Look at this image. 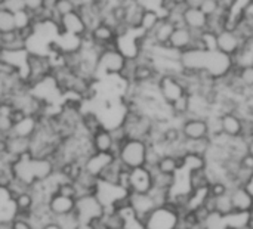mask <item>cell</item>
<instances>
[{
	"mask_svg": "<svg viewBox=\"0 0 253 229\" xmlns=\"http://www.w3.org/2000/svg\"><path fill=\"white\" fill-rule=\"evenodd\" d=\"M179 73H160L157 77L156 81L157 93L166 105H170L178 98L188 93L187 86Z\"/></svg>",
	"mask_w": 253,
	"mask_h": 229,
	"instance_id": "cell-4",
	"label": "cell"
},
{
	"mask_svg": "<svg viewBox=\"0 0 253 229\" xmlns=\"http://www.w3.org/2000/svg\"><path fill=\"white\" fill-rule=\"evenodd\" d=\"M74 10H77V4L74 3V0H56L55 7L52 10V21L58 24L61 16Z\"/></svg>",
	"mask_w": 253,
	"mask_h": 229,
	"instance_id": "cell-30",
	"label": "cell"
},
{
	"mask_svg": "<svg viewBox=\"0 0 253 229\" xmlns=\"http://www.w3.org/2000/svg\"><path fill=\"white\" fill-rule=\"evenodd\" d=\"M179 129H181L184 139H187V141H197V139L211 138L209 123H208L206 117L188 115L184 120H181Z\"/></svg>",
	"mask_w": 253,
	"mask_h": 229,
	"instance_id": "cell-8",
	"label": "cell"
},
{
	"mask_svg": "<svg viewBox=\"0 0 253 229\" xmlns=\"http://www.w3.org/2000/svg\"><path fill=\"white\" fill-rule=\"evenodd\" d=\"M77 229H98L95 224H80Z\"/></svg>",
	"mask_w": 253,
	"mask_h": 229,
	"instance_id": "cell-39",
	"label": "cell"
},
{
	"mask_svg": "<svg viewBox=\"0 0 253 229\" xmlns=\"http://www.w3.org/2000/svg\"><path fill=\"white\" fill-rule=\"evenodd\" d=\"M159 172H163V173H169V175H178L179 170H182V157L181 155H176V154H170V153H166L162 155L157 167H156Z\"/></svg>",
	"mask_w": 253,
	"mask_h": 229,
	"instance_id": "cell-23",
	"label": "cell"
},
{
	"mask_svg": "<svg viewBox=\"0 0 253 229\" xmlns=\"http://www.w3.org/2000/svg\"><path fill=\"white\" fill-rule=\"evenodd\" d=\"M176 185V175H169L159 172L157 169L153 170V188L163 190V191H172Z\"/></svg>",
	"mask_w": 253,
	"mask_h": 229,
	"instance_id": "cell-27",
	"label": "cell"
},
{
	"mask_svg": "<svg viewBox=\"0 0 253 229\" xmlns=\"http://www.w3.org/2000/svg\"><path fill=\"white\" fill-rule=\"evenodd\" d=\"M240 166H242V169L249 170V172H252L253 173V157L249 153L245 154V155L240 158Z\"/></svg>",
	"mask_w": 253,
	"mask_h": 229,
	"instance_id": "cell-37",
	"label": "cell"
},
{
	"mask_svg": "<svg viewBox=\"0 0 253 229\" xmlns=\"http://www.w3.org/2000/svg\"><path fill=\"white\" fill-rule=\"evenodd\" d=\"M127 64L129 58L117 46L99 49L96 56V78L99 80V77H120Z\"/></svg>",
	"mask_w": 253,
	"mask_h": 229,
	"instance_id": "cell-2",
	"label": "cell"
},
{
	"mask_svg": "<svg viewBox=\"0 0 253 229\" xmlns=\"http://www.w3.org/2000/svg\"><path fill=\"white\" fill-rule=\"evenodd\" d=\"M15 22H16V30H21V28H25L33 22V16L28 10H24V12H19V13H15Z\"/></svg>",
	"mask_w": 253,
	"mask_h": 229,
	"instance_id": "cell-34",
	"label": "cell"
},
{
	"mask_svg": "<svg viewBox=\"0 0 253 229\" xmlns=\"http://www.w3.org/2000/svg\"><path fill=\"white\" fill-rule=\"evenodd\" d=\"M129 192H150L153 190V170L139 167L129 170Z\"/></svg>",
	"mask_w": 253,
	"mask_h": 229,
	"instance_id": "cell-16",
	"label": "cell"
},
{
	"mask_svg": "<svg viewBox=\"0 0 253 229\" xmlns=\"http://www.w3.org/2000/svg\"><path fill=\"white\" fill-rule=\"evenodd\" d=\"M87 37L90 38V41L98 49H104V47H108V46H116L119 34H117V30L113 25L101 21L99 24H96L93 28L89 30Z\"/></svg>",
	"mask_w": 253,
	"mask_h": 229,
	"instance_id": "cell-9",
	"label": "cell"
},
{
	"mask_svg": "<svg viewBox=\"0 0 253 229\" xmlns=\"http://www.w3.org/2000/svg\"><path fill=\"white\" fill-rule=\"evenodd\" d=\"M184 15V25L193 30L196 34H202L209 27V16L202 12L200 7H190L185 6L182 10Z\"/></svg>",
	"mask_w": 253,
	"mask_h": 229,
	"instance_id": "cell-17",
	"label": "cell"
},
{
	"mask_svg": "<svg viewBox=\"0 0 253 229\" xmlns=\"http://www.w3.org/2000/svg\"><path fill=\"white\" fill-rule=\"evenodd\" d=\"M162 18H163V16L160 15L159 10H154V9H144L138 31H141L142 34L150 36V34L153 33V30L157 27V24L160 22Z\"/></svg>",
	"mask_w": 253,
	"mask_h": 229,
	"instance_id": "cell-24",
	"label": "cell"
},
{
	"mask_svg": "<svg viewBox=\"0 0 253 229\" xmlns=\"http://www.w3.org/2000/svg\"><path fill=\"white\" fill-rule=\"evenodd\" d=\"M105 213V206L95 192H86L76 198L74 215L80 224H95Z\"/></svg>",
	"mask_w": 253,
	"mask_h": 229,
	"instance_id": "cell-5",
	"label": "cell"
},
{
	"mask_svg": "<svg viewBox=\"0 0 253 229\" xmlns=\"http://www.w3.org/2000/svg\"><path fill=\"white\" fill-rule=\"evenodd\" d=\"M248 153H249V154L253 157V138L248 141Z\"/></svg>",
	"mask_w": 253,
	"mask_h": 229,
	"instance_id": "cell-41",
	"label": "cell"
},
{
	"mask_svg": "<svg viewBox=\"0 0 253 229\" xmlns=\"http://www.w3.org/2000/svg\"><path fill=\"white\" fill-rule=\"evenodd\" d=\"M147 150H148L147 141L138 138H126L122 144H119L116 150V157L125 169L133 170V169L145 167Z\"/></svg>",
	"mask_w": 253,
	"mask_h": 229,
	"instance_id": "cell-3",
	"label": "cell"
},
{
	"mask_svg": "<svg viewBox=\"0 0 253 229\" xmlns=\"http://www.w3.org/2000/svg\"><path fill=\"white\" fill-rule=\"evenodd\" d=\"M179 222V216L176 209L169 201L166 206L157 207L145 221L147 229H176Z\"/></svg>",
	"mask_w": 253,
	"mask_h": 229,
	"instance_id": "cell-6",
	"label": "cell"
},
{
	"mask_svg": "<svg viewBox=\"0 0 253 229\" xmlns=\"http://www.w3.org/2000/svg\"><path fill=\"white\" fill-rule=\"evenodd\" d=\"M248 41L236 31L230 28H222L216 33V50L233 56L234 59L237 55L245 49Z\"/></svg>",
	"mask_w": 253,
	"mask_h": 229,
	"instance_id": "cell-7",
	"label": "cell"
},
{
	"mask_svg": "<svg viewBox=\"0 0 253 229\" xmlns=\"http://www.w3.org/2000/svg\"><path fill=\"white\" fill-rule=\"evenodd\" d=\"M16 30L15 13L7 10L6 7H0V33Z\"/></svg>",
	"mask_w": 253,
	"mask_h": 229,
	"instance_id": "cell-31",
	"label": "cell"
},
{
	"mask_svg": "<svg viewBox=\"0 0 253 229\" xmlns=\"http://www.w3.org/2000/svg\"><path fill=\"white\" fill-rule=\"evenodd\" d=\"M114 229H127L126 227H122V228H114Z\"/></svg>",
	"mask_w": 253,
	"mask_h": 229,
	"instance_id": "cell-43",
	"label": "cell"
},
{
	"mask_svg": "<svg viewBox=\"0 0 253 229\" xmlns=\"http://www.w3.org/2000/svg\"><path fill=\"white\" fill-rule=\"evenodd\" d=\"M190 111H191V95L190 93L178 98L175 102H172L169 105V113L173 118L184 120L185 117H188Z\"/></svg>",
	"mask_w": 253,
	"mask_h": 229,
	"instance_id": "cell-25",
	"label": "cell"
},
{
	"mask_svg": "<svg viewBox=\"0 0 253 229\" xmlns=\"http://www.w3.org/2000/svg\"><path fill=\"white\" fill-rule=\"evenodd\" d=\"M173 31H175V24L170 22L168 18H162L157 27L150 34L153 46H168Z\"/></svg>",
	"mask_w": 253,
	"mask_h": 229,
	"instance_id": "cell-20",
	"label": "cell"
},
{
	"mask_svg": "<svg viewBox=\"0 0 253 229\" xmlns=\"http://www.w3.org/2000/svg\"><path fill=\"white\" fill-rule=\"evenodd\" d=\"M234 77L237 83L246 89L248 92H253V64L249 65H236L234 68Z\"/></svg>",
	"mask_w": 253,
	"mask_h": 229,
	"instance_id": "cell-26",
	"label": "cell"
},
{
	"mask_svg": "<svg viewBox=\"0 0 253 229\" xmlns=\"http://www.w3.org/2000/svg\"><path fill=\"white\" fill-rule=\"evenodd\" d=\"M234 212L249 213L253 210V192L246 185H236L230 190Z\"/></svg>",
	"mask_w": 253,
	"mask_h": 229,
	"instance_id": "cell-18",
	"label": "cell"
},
{
	"mask_svg": "<svg viewBox=\"0 0 253 229\" xmlns=\"http://www.w3.org/2000/svg\"><path fill=\"white\" fill-rule=\"evenodd\" d=\"M117 157H116V154L114 153H90L86 158H84V161H83V169L89 173V175H92V176H95L96 179H99V176L102 175V172L116 160Z\"/></svg>",
	"mask_w": 253,
	"mask_h": 229,
	"instance_id": "cell-13",
	"label": "cell"
},
{
	"mask_svg": "<svg viewBox=\"0 0 253 229\" xmlns=\"http://www.w3.org/2000/svg\"><path fill=\"white\" fill-rule=\"evenodd\" d=\"M206 167H208V158L205 155L191 154V153H185L182 155V169L191 172V170H203Z\"/></svg>",
	"mask_w": 253,
	"mask_h": 229,
	"instance_id": "cell-29",
	"label": "cell"
},
{
	"mask_svg": "<svg viewBox=\"0 0 253 229\" xmlns=\"http://www.w3.org/2000/svg\"><path fill=\"white\" fill-rule=\"evenodd\" d=\"M90 145L95 153H114L116 154V150H117L116 138L111 129L105 126L90 133Z\"/></svg>",
	"mask_w": 253,
	"mask_h": 229,
	"instance_id": "cell-15",
	"label": "cell"
},
{
	"mask_svg": "<svg viewBox=\"0 0 253 229\" xmlns=\"http://www.w3.org/2000/svg\"><path fill=\"white\" fill-rule=\"evenodd\" d=\"M13 201H15V207H16V215H24V216H28L30 213H33V210L39 204L31 190L21 192L19 195H16L13 198Z\"/></svg>",
	"mask_w": 253,
	"mask_h": 229,
	"instance_id": "cell-22",
	"label": "cell"
},
{
	"mask_svg": "<svg viewBox=\"0 0 253 229\" xmlns=\"http://www.w3.org/2000/svg\"><path fill=\"white\" fill-rule=\"evenodd\" d=\"M7 229H36L33 222L30 221L28 216L24 215H16L9 224H7Z\"/></svg>",
	"mask_w": 253,
	"mask_h": 229,
	"instance_id": "cell-32",
	"label": "cell"
},
{
	"mask_svg": "<svg viewBox=\"0 0 253 229\" xmlns=\"http://www.w3.org/2000/svg\"><path fill=\"white\" fill-rule=\"evenodd\" d=\"M39 229H62V227H61V224L56 219H50L46 224H43Z\"/></svg>",
	"mask_w": 253,
	"mask_h": 229,
	"instance_id": "cell-38",
	"label": "cell"
},
{
	"mask_svg": "<svg viewBox=\"0 0 253 229\" xmlns=\"http://www.w3.org/2000/svg\"><path fill=\"white\" fill-rule=\"evenodd\" d=\"M55 172L56 163L53 158H42L27 154L12 161L13 178L24 182L28 187H34L36 184L46 181Z\"/></svg>",
	"mask_w": 253,
	"mask_h": 229,
	"instance_id": "cell-1",
	"label": "cell"
},
{
	"mask_svg": "<svg viewBox=\"0 0 253 229\" xmlns=\"http://www.w3.org/2000/svg\"><path fill=\"white\" fill-rule=\"evenodd\" d=\"M3 7H6L12 13H19V12L27 10V3L25 0H6Z\"/></svg>",
	"mask_w": 253,
	"mask_h": 229,
	"instance_id": "cell-35",
	"label": "cell"
},
{
	"mask_svg": "<svg viewBox=\"0 0 253 229\" xmlns=\"http://www.w3.org/2000/svg\"><path fill=\"white\" fill-rule=\"evenodd\" d=\"M221 129L228 138H245L246 118L240 113H224L221 114Z\"/></svg>",
	"mask_w": 253,
	"mask_h": 229,
	"instance_id": "cell-14",
	"label": "cell"
},
{
	"mask_svg": "<svg viewBox=\"0 0 253 229\" xmlns=\"http://www.w3.org/2000/svg\"><path fill=\"white\" fill-rule=\"evenodd\" d=\"M58 28H59V33H65V34H71L77 37H86L89 34V28L79 10H74L61 16L58 22Z\"/></svg>",
	"mask_w": 253,
	"mask_h": 229,
	"instance_id": "cell-11",
	"label": "cell"
},
{
	"mask_svg": "<svg viewBox=\"0 0 253 229\" xmlns=\"http://www.w3.org/2000/svg\"><path fill=\"white\" fill-rule=\"evenodd\" d=\"M216 1H219V3H221V6H222L224 9H228V7L233 4V1H234V0H216Z\"/></svg>",
	"mask_w": 253,
	"mask_h": 229,
	"instance_id": "cell-40",
	"label": "cell"
},
{
	"mask_svg": "<svg viewBox=\"0 0 253 229\" xmlns=\"http://www.w3.org/2000/svg\"><path fill=\"white\" fill-rule=\"evenodd\" d=\"M4 1H6V0H0V7H3V6H4Z\"/></svg>",
	"mask_w": 253,
	"mask_h": 229,
	"instance_id": "cell-42",
	"label": "cell"
},
{
	"mask_svg": "<svg viewBox=\"0 0 253 229\" xmlns=\"http://www.w3.org/2000/svg\"><path fill=\"white\" fill-rule=\"evenodd\" d=\"M213 213H218V215H221L224 218H227L231 213H234V207H233L230 191L222 194V195L213 197Z\"/></svg>",
	"mask_w": 253,
	"mask_h": 229,
	"instance_id": "cell-28",
	"label": "cell"
},
{
	"mask_svg": "<svg viewBox=\"0 0 253 229\" xmlns=\"http://www.w3.org/2000/svg\"><path fill=\"white\" fill-rule=\"evenodd\" d=\"M25 3H27V10L30 13H36L43 9V0H25Z\"/></svg>",
	"mask_w": 253,
	"mask_h": 229,
	"instance_id": "cell-36",
	"label": "cell"
},
{
	"mask_svg": "<svg viewBox=\"0 0 253 229\" xmlns=\"http://www.w3.org/2000/svg\"><path fill=\"white\" fill-rule=\"evenodd\" d=\"M196 36L197 34L193 30H190L188 27H185V25L175 27V31H173V34H172V37L169 40V46L173 50L182 53V52H185V50L193 47Z\"/></svg>",
	"mask_w": 253,
	"mask_h": 229,
	"instance_id": "cell-19",
	"label": "cell"
},
{
	"mask_svg": "<svg viewBox=\"0 0 253 229\" xmlns=\"http://www.w3.org/2000/svg\"><path fill=\"white\" fill-rule=\"evenodd\" d=\"M199 7H200L202 12H203L205 15H208V16H213V15L219 13L221 10H224V7L221 6V3L216 1V0H203V1L200 3Z\"/></svg>",
	"mask_w": 253,
	"mask_h": 229,
	"instance_id": "cell-33",
	"label": "cell"
},
{
	"mask_svg": "<svg viewBox=\"0 0 253 229\" xmlns=\"http://www.w3.org/2000/svg\"><path fill=\"white\" fill-rule=\"evenodd\" d=\"M39 124H40V117L39 115H30L28 114L21 121H18V123L13 124L10 135L21 136V138H30L31 139L33 135L37 132Z\"/></svg>",
	"mask_w": 253,
	"mask_h": 229,
	"instance_id": "cell-21",
	"label": "cell"
},
{
	"mask_svg": "<svg viewBox=\"0 0 253 229\" xmlns=\"http://www.w3.org/2000/svg\"><path fill=\"white\" fill-rule=\"evenodd\" d=\"M127 201L130 210L141 221H145L157 209V204L150 192H129Z\"/></svg>",
	"mask_w": 253,
	"mask_h": 229,
	"instance_id": "cell-10",
	"label": "cell"
},
{
	"mask_svg": "<svg viewBox=\"0 0 253 229\" xmlns=\"http://www.w3.org/2000/svg\"><path fill=\"white\" fill-rule=\"evenodd\" d=\"M46 209L53 219L73 215L76 210V198L62 195L59 192H53L46 201Z\"/></svg>",
	"mask_w": 253,
	"mask_h": 229,
	"instance_id": "cell-12",
	"label": "cell"
}]
</instances>
